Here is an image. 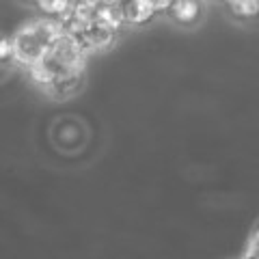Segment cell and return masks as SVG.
Masks as SVG:
<instances>
[{"instance_id":"obj_2","label":"cell","mask_w":259,"mask_h":259,"mask_svg":"<svg viewBox=\"0 0 259 259\" xmlns=\"http://www.w3.org/2000/svg\"><path fill=\"white\" fill-rule=\"evenodd\" d=\"M87 50L84 46L78 41V37L67 35V32H59L54 37V41L48 50V59H50L59 74L63 71H74V69H84V61H87Z\"/></svg>"},{"instance_id":"obj_3","label":"cell","mask_w":259,"mask_h":259,"mask_svg":"<svg viewBox=\"0 0 259 259\" xmlns=\"http://www.w3.org/2000/svg\"><path fill=\"white\" fill-rule=\"evenodd\" d=\"M93 11H95L93 5H87V3L74 5V9L69 13H65L59 20L61 30L67 32V35H74V37H82L93 24Z\"/></svg>"},{"instance_id":"obj_5","label":"cell","mask_w":259,"mask_h":259,"mask_svg":"<svg viewBox=\"0 0 259 259\" xmlns=\"http://www.w3.org/2000/svg\"><path fill=\"white\" fill-rule=\"evenodd\" d=\"M84 80V69H74V71H63L56 76V80L46 89L48 95H52L54 100H67L74 93H78V89L82 87Z\"/></svg>"},{"instance_id":"obj_7","label":"cell","mask_w":259,"mask_h":259,"mask_svg":"<svg viewBox=\"0 0 259 259\" xmlns=\"http://www.w3.org/2000/svg\"><path fill=\"white\" fill-rule=\"evenodd\" d=\"M117 39V32L110 30V28H104L100 24H91V28H89L82 37H78V41L84 46L87 52H95V50H106L115 44Z\"/></svg>"},{"instance_id":"obj_8","label":"cell","mask_w":259,"mask_h":259,"mask_svg":"<svg viewBox=\"0 0 259 259\" xmlns=\"http://www.w3.org/2000/svg\"><path fill=\"white\" fill-rule=\"evenodd\" d=\"M201 9H203L201 0H175L168 13H171V18L177 24L190 26V24H194L201 18Z\"/></svg>"},{"instance_id":"obj_1","label":"cell","mask_w":259,"mask_h":259,"mask_svg":"<svg viewBox=\"0 0 259 259\" xmlns=\"http://www.w3.org/2000/svg\"><path fill=\"white\" fill-rule=\"evenodd\" d=\"M59 32H61V24L54 18H44L24 24L11 37L15 46V61L24 65V67H30L32 63L46 59L54 37Z\"/></svg>"},{"instance_id":"obj_14","label":"cell","mask_w":259,"mask_h":259,"mask_svg":"<svg viewBox=\"0 0 259 259\" xmlns=\"http://www.w3.org/2000/svg\"><path fill=\"white\" fill-rule=\"evenodd\" d=\"M26 3H35V0H26Z\"/></svg>"},{"instance_id":"obj_11","label":"cell","mask_w":259,"mask_h":259,"mask_svg":"<svg viewBox=\"0 0 259 259\" xmlns=\"http://www.w3.org/2000/svg\"><path fill=\"white\" fill-rule=\"evenodd\" d=\"M229 9L233 11V15H238L242 20H253L259 15V0H238Z\"/></svg>"},{"instance_id":"obj_6","label":"cell","mask_w":259,"mask_h":259,"mask_svg":"<svg viewBox=\"0 0 259 259\" xmlns=\"http://www.w3.org/2000/svg\"><path fill=\"white\" fill-rule=\"evenodd\" d=\"M121 9H123L125 24H132V26H141V24L151 22L158 13L151 0H123Z\"/></svg>"},{"instance_id":"obj_13","label":"cell","mask_w":259,"mask_h":259,"mask_svg":"<svg viewBox=\"0 0 259 259\" xmlns=\"http://www.w3.org/2000/svg\"><path fill=\"white\" fill-rule=\"evenodd\" d=\"M151 3H153V7H156L158 13H160V11H168V9H171L175 0H151Z\"/></svg>"},{"instance_id":"obj_9","label":"cell","mask_w":259,"mask_h":259,"mask_svg":"<svg viewBox=\"0 0 259 259\" xmlns=\"http://www.w3.org/2000/svg\"><path fill=\"white\" fill-rule=\"evenodd\" d=\"M28 74H30V80L35 84H39L41 89H48L56 80V76H59V69H56V65L46 56V59H41V61H37V63L30 65Z\"/></svg>"},{"instance_id":"obj_4","label":"cell","mask_w":259,"mask_h":259,"mask_svg":"<svg viewBox=\"0 0 259 259\" xmlns=\"http://www.w3.org/2000/svg\"><path fill=\"white\" fill-rule=\"evenodd\" d=\"M93 24H100L104 28H110L119 32L125 26V18H123V9H121V3L115 0H104V3L95 5L93 11Z\"/></svg>"},{"instance_id":"obj_10","label":"cell","mask_w":259,"mask_h":259,"mask_svg":"<svg viewBox=\"0 0 259 259\" xmlns=\"http://www.w3.org/2000/svg\"><path fill=\"white\" fill-rule=\"evenodd\" d=\"M35 5L41 9V13L46 18H54L61 20L65 13H69L74 9V0H35Z\"/></svg>"},{"instance_id":"obj_12","label":"cell","mask_w":259,"mask_h":259,"mask_svg":"<svg viewBox=\"0 0 259 259\" xmlns=\"http://www.w3.org/2000/svg\"><path fill=\"white\" fill-rule=\"evenodd\" d=\"M0 61H15V46L11 37H0Z\"/></svg>"}]
</instances>
